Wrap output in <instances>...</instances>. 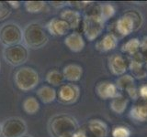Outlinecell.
<instances>
[{
    "label": "cell",
    "mask_w": 147,
    "mask_h": 137,
    "mask_svg": "<svg viewBox=\"0 0 147 137\" xmlns=\"http://www.w3.org/2000/svg\"><path fill=\"white\" fill-rule=\"evenodd\" d=\"M48 130L52 137H86L85 130L79 127L76 119L66 113L56 114L51 118Z\"/></svg>",
    "instance_id": "6da1fadb"
},
{
    "label": "cell",
    "mask_w": 147,
    "mask_h": 137,
    "mask_svg": "<svg viewBox=\"0 0 147 137\" xmlns=\"http://www.w3.org/2000/svg\"><path fill=\"white\" fill-rule=\"evenodd\" d=\"M84 11L82 20L83 33L87 40L94 41L102 34L105 27V22L99 15V4L92 2Z\"/></svg>",
    "instance_id": "7a4b0ae2"
},
{
    "label": "cell",
    "mask_w": 147,
    "mask_h": 137,
    "mask_svg": "<svg viewBox=\"0 0 147 137\" xmlns=\"http://www.w3.org/2000/svg\"><path fill=\"white\" fill-rule=\"evenodd\" d=\"M48 40V32L46 31L45 27L39 23H30L23 29L22 42L28 49H40L47 44Z\"/></svg>",
    "instance_id": "3957f363"
},
{
    "label": "cell",
    "mask_w": 147,
    "mask_h": 137,
    "mask_svg": "<svg viewBox=\"0 0 147 137\" xmlns=\"http://www.w3.org/2000/svg\"><path fill=\"white\" fill-rule=\"evenodd\" d=\"M14 82L18 90L27 92L38 86L40 83V74L31 67H21L14 74Z\"/></svg>",
    "instance_id": "277c9868"
},
{
    "label": "cell",
    "mask_w": 147,
    "mask_h": 137,
    "mask_svg": "<svg viewBox=\"0 0 147 137\" xmlns=\"http://www.w3.org/2000/svg\"><path fill=\"white\" fill-rule=\"evenodd\" d=\"M23 30L16 23L8 22L0 27V43L5 48L22 42Z\"/></svg>",
    "instance_id": "5b68a950"
},
{
    "label": "cell",
    "mask_w": 147,
    "mask_h": 137,
    "mask_svg": "<svg viewBox=\"0 0 147 137\" xmlns=\"http://www.w3.org/2000/svg\"><path fill=\"white\" fill-rule=\"evenodd\" d=\"M3 57L9 65L18 67L23 65L29 59V49L23 44L6 47L3 50Z\"/></svg>",
    "instance_id": "8992f818"
},
{
    "label": "cell",
    "mask_w": 147,
    "mask_h": 137,
    "mask_svg": "<svg viewBox=\"0 0 147 137\" xmlns=\"http://www.w3.org/2000/svg\"><path fill=\"white\" fill-rule=\"evenodd\" d=\"M3 137H22L28 132L27 123L20 117L8 118L1 124Z\"/></svg>",
    "instance_id": "52a82bcc"
},
{
    "label": "cell",
    "mask_w": 147,
    "mask_h": 137,
    "mask_svg": "<svg viewBox=\"0 0 147 137\" xmlns=\"http://www.w3.org/2000/svg\"><path fill=\"white\" fill-rule=\"evenodd\" d=\"M80 89L77 85L67 82L59 86L57 90V100L63 104L75 103L79 99Z\"/></svg>",
    "instance_id": "ba28073f"
},
{
    "label": "cell",
    "mask_w": 147,
    "mask_h": 137,
    "mask_svg": "<svg viewBox=\"0 0 147 137\" xmlns=\"http://www.w3.org/2000/svg\"><path fill=\"white\" fill-rule=\"evenodd\" d=\"M115 29H116L117 33L121 37L129 36L133 31L137 30L135 22L129 11L125 12L121 17L118 18L116 24H115Z\"/></svg>",
    "instance_id": "9c48e42d"
},
{
    "label": "cell",
    "mask_w": 147,
    "mask_h": 137,
    "mask_svg": "<svg viewBox=\"0 0 147 137\" xmlns=\"http://www.w3.org/2000/svg\"><path fill=\"white\" fill-rule=\"evenodd\" d=\"M45 29L49 34L54 37H62L69 34L71 30L70 26L61 17H53L45 26Z\"/></svg>",
    "instance_id": "30bf717a"
},
{
    "label": "cell",
    "mask_w": 147,
    "mask_h": 137,
    "mask_svg": "<svg viewBox=\"0 0 147 137\" xmlns=\"http://www.w3.org/2000/svg\"><path fill=\"white\" fill-rule=\"evenodd\" d=\"M109 68L113 75L121 76L126 74L129 68V62L121 54H113L109 58Z\"/></svg>",
    "instance_id": "8fae6325"
},
{
    "label": "cell",
    "mask_w": 147,
    "mask_h": 137,
    "mask_svg": "<svg viewBox=\"0 0 147 137\" xmlns=\"http://www.w3.org/2000/svg\"><path fill=\"white\" fill-rule=\"evenodd\" d=\"M85 130L86 137H106L108 135L107 124L98 119H93L86 123Z\"/></svg>",
    "instance_id": "7c38bea8"
},
{
    "label": "cell",
    "mask_w": 147,
    "mask_h": 137,
    "mask_svg": "<svg viewBox=\"0 0 147 137\" xmlns=\"http://www.w3.org/2000/svg\"><path fill=\"white\" fill-rule=\"evenodd\" d=\"M95 90L96 95L102 100H109V99L111 100L119 93L116 84L108 80L98 82L96 85Z\"/></svg>",
    "instance_id": "4fadbf2b"
},
{
    "label": "cell",
    "mask_w": 147,
    "mask_h": 137,
    "mask_svg": "<svg viewBox=\"0 0 147 137\" xmlns=\"http://www.w3.org/2000/svg\"><path fill=\"white\" fill-rule=\"evenodd\" d=\"M129 70L131 71L132 77L136 79H144L147 76L145 62L140 52L131 57L130 61H129Z\"/></svg>",
    "instance_id": "5bb4252c"
},
{
    "label": "cell",
    "mask_w": 147,
    "mask_h": 137,
    "mask_svg": "<svg viewBox=\"0 0 147 137\" xmlns=\"http://www.w3.org/2000/svg\"><path fill=\"white\" fill-rule=\"evenodd\" d=\"M64 45L73 52H80L84 49L86 42L85 39L81 33L77 31H73L66 35L63 40Z\"/></svg>",
    "instance_id": "9a60e30c"
},
{
    "label": "cell",
    "mask_w": 147,
    "mask_h": 137,
    "mask_svg": "<svg viewBox=\"0 0 147 137\" xmlns=\"http://www.w3.org/2000/svg\"><path fill=\"white\" fill-rule=\"evenodd\" d=\"M60 17L68 23L71 29H76L82 24L83 17L81 13L75 8H65L60 14Z\"/></svg>",
    "instance_id": "2e32d148"
},
{
    "label": "cell",
    "mask_w": 147,
    "mask_h": 137,
    "mask_svg": "<svg viewBox=\"0 0 147 137\" xmlns=\"http://www.w3.org/2000/svg\"><path fill=\"white\" fill-rule=\"evenodd\" d=\"M63 75L64 80H67L70 83L79 81L83 76V68L76 63L68 64L63 68Z\"/></svg>",
    "instance_id": "e0dca14e"
},
{
    "label": "cell",
    "mask_w": 147,
    "mask_h": 137,
    "mask_svg": "<svg viewBox=\"0 0 147 137\" xmlns=\"http://www.w3.org/2000/svg\"><path fill=\"white\" fill-rule=\"evenodd\" d=\"M130 116L137 122H147V100H137L130 110Z\"/></svg>",
    "instance_id": "ac0fdd59"
},
{
    "label": "cell",
    "mask_w": 147,
    "mask_h": 137,
    "mask_svg": "<svg viewBox=\"0 0 147 137\" xmlns=\"http://www.w3.org/2000/svg\"><path fill=\"white\" fill-rule=\"evenodd\" d=\"M118 45V38L113 33H108L98 40L96 44V49L100 52H109L115 49Z\"/></svg>",
    "instance_id": "d6986e66"
},
{
    "label": "cell",
    "mask_w": 147,
    "mask_h": 137,
    "mask_svg": "<svg viewBox=\"0 0 147 137\" xmlns=\"http://www.w3.org/2000/svg\"><path fill=\"white\" fill-rule=\"evenodd\" d=\"M37 97L43 103H52L57 99V90L51 85H42L37 89Z\"/></svg>",
    "instance_id": "ffe728a7"
},
{
    "label": "cell",
    "mask_w": 147,
    "mask_h": 137,
    "mask_svg": "<svg viewBox=\"0 0 147 137\" xmlns=\"http://www.w3.org/2000/svg\"><path fill=\"white\" fill-rule=\"evenodd\" d=\"M129 105V98L121 93H119L116 97L110 100L109 108L117 114H122L126 111Z\"/></svg>",
    "instance_id": "44dd1931"
},
{
    "label": "cell",
    "mask_w": 147,
    "mask_h": 137,
    "mask_svg": "<svg viewBox=\"0 0 147 137\" xmlns=\"http://www.w3.org/2000/svg\"><path fill=\"white\" fill-rule=\"evenodd\" d=\"M141 48V40L137 38H132L127 40L125 43L122 45L121 51L129 56H134L140 51Z\"/></svg>",
    "instance_id": "7402d4cb"
},
{
    "label": "cell",
    "mask_w": 147,
    "mask_h": 137,
    "mask_svg": "<svg viewBox=\"0 0 147 137\" xmlns=\"http://www.w3.org/2000/svg\"><path fill=\"white\" fill-rule=\"evenodd\" d=\"M22 108L27 114L33 115L37 113L40 110V102L39 100L33 97V96H29L27 97L22 102Z\"/></svg>",
    "instance_id": "603a6c76"
},
{
    "label": "cell",
    "mask_w": 147,
    "mask_h": 137,
    "mask_svg": "<svg viewBox=\"0 0 147 137\" xmlns=\"http://www.w3.org/2000/svg\"><path fill=\"white\" fill-rule=\"evenodd\" d=\"M45 80L47 81V83L51 86H61L63 81L64 78L63 75V72L61 70H57V68H53L47 72V74L45 76Z\"/></svg>",
    "instance_id": "cb8c5ba5"
},
{
    "label": "cell",
    "mask_w": 147,
    "mask_h": 137,
    "mask_svg": "<svg viewBox=\"0 0 147 137\" xmlns=\"http://www.w3.org/2000/svg\"><path fill=\"white\" fill-rule=\"evenodd\" d=\"M116 86L119 90L126 91L128 89H130L131 87L135 85V80L131 74H124L118 78L116 80Z\"/></svg>",
    "instance_id": "d4e9b609"
},
{
    "label": "cell",
    "mask_w": 147,
    "mask_h": 137,
    "mask_svg": "<svg viewBox=\"0 0 147 137\" xmlns=\"http://www.w3.org/2000/svg\"><path fill=\"white\" fill-rule=\"evenodd\" d=\"M115 13H116V9H115L112 4L109 3L99 4V15L101 19L104 22L108 21L111 17H113Z\"/></svg>",
    "instance_id": "484cf974"
},
{
    "label": "cell",
    "mask_w": 147,
    "mask_h": 137,
    "mask_svg": "<svg viewBox=\"0 0 147 137\" xmlns=\"http://www.w3.org/2000/svg\"><path fill=\"white\" fill-rule=\"evenodd\" d=\"M46 5L47 4L44 1H26L24 3V7L27 12L37 14L44 11Z\"/></svg>",
    "instance_id": "4316f807"
},
{
    "label": "cell",
    "mask_w": 147,
    "mask_h": 137,
    "mask_svg": "<svg viewBox=\"0 0 147 137\" xmlns=\"http://www.w3.org/2000/svg\"><path fill=\"white\" fill-rule=\"evenodd\" d=\"M112 137H130L131 131L125 126H116L111 132Z\"/></svg>",
    "instance_id": "83f0119b"
},
{
    "label": "cell",
    "mask_w": 147,
    "mask_h": 137,
    "mask_svg": "<svg viewBox=\"0 0 147 137\" xmlns=\"http://www.w3.org/2000/svg\"><path fill=\"white\" fill-rule=\"evenodd\" d=\"M12 12L11 7H9L7 2L0 1V21L5 20L7 18Z\"/></svg>",
    "instance_id": "f1b7e54d"
},
{
    "label": "cell",
    "mask_w": 147,
    "mask_h": 137,
    "mask_svg": "<svg viewBox=\"0 0 147 137\" xmlns=\"http://www.w3.org/2000/svg\"><path fill=\"white\" fill-rule=\"evenodd\" d=\"M128 11L131 14V16L132 17L133 20L135 22L136 29H139L142 25V22H144V17H142V14L139 11L134 10V9H131V10H128Z\"/></svg>",
    "instance_id": "f546056e"
},
{
    "label": "cell",
    "mask_w": 147,
    "mask_h": 137,
    "mask_svg": "<svg viewBox=\"0 0 147 137\" xmlns=\"http://www.w3.org/2000/svg\"><path fill=\"white\" fill-rule=\"evenodd\" d=\"M91 3L92 2H87V1H71V2H67V6L75 7L76 10L79 11L80 9L85 10Z\"/></svg>",
    "instance_id": "4dcf8cb0"
},
{
    "label": "cell",
    "mask_w": 147,
    "mask_h": 137,
    "mask_svg": "<svg viewBox=\"0 0 147 137\" xmlns=\"http://www.w3.org/2000/svg\"><path fill=\"white\" fill-rule=\"evenodd\" d=\"M140 54L144 59V62H147V37H144L141 39V48H140Z\"/></svg>",
    "instance_id": "1f68e13d"
},
{
    "label": "cell",
    "mask_w": 147,
    "mask_h": 137,
    "mask_svg": "<svg viewBox=\"0 0 147 137\" xmlns=\"http://www.w3.org/2000/svg\"><path fill=\"white\" fill-rule=\"evenodd\" d=\"M127 93V97L130 98L131 100H138V99H140V95H139V89L136 88V86H132L130 89H128L126 90Z\"/></svg>",
    "instance_id": "d6a6232c"
},
{
    "label": "cell",
    "mask_w": 147,
    "mask_h": 137,
    "mask_svg": "<svg viewBox=\"0 0 147 137\" xmlns=\"http://www.w3.org/2000/svg\"><path fill=\"white\" fill-rule=\"evenodd\" d=\"M139 95L142 100H147V83L142 85L139 88Z\"/></svg>",
    "instance_id": "836d02e7"
},
{
    "label": "cell",
    "mask_w": 147,
    "mask_h": 137,
    "mask_svg": "<svg viewBox=\"0 0 147 137\" xmlns=\"http://www.w3.org/2000/svg\"><path fill=\"white\" fill-rule=\"evenodd\" d=\"M50 4H51V6L55 8H62L63 7L67 6V2H63V1H53Z\"/></svg>",
    "instance_id": "e575fe53"
},
{
    "label": "cell",
    "mask_w": 147,
    "mask_h": 137,
    "mask_svg": "<svg viewBox=\"0 0 147 137\" xmlns=\"http://www.w3.org/2000/svg\"><path fill=\"white\" fill-rule=\"evenodd\" d=\"M7 4L9 5V7H11V9H17L21 6L20 2H18V1H7Z\"/></svg>",
    "instance_id": "d590c367"
},
{
    "label": "cell",
    "mask_w": 147,
    "mask_h": 137,
    "mask_svg": "<svg viewBox=\"0 0 147 137\" xmlns=\"http://www.w3.org/2000/svg\"><path fill=\"white\" fill-rule=\"evenodd\" d=\"M0 136H2V132H1V123H0Z\"/></svg>",
    "instance_id": "8d00e7d4"
},
{
    "label": "cell",
    "mask_w": 147,
    "mask_h": 137,
    "mask_svg": "<svg viewBox=\"0 0 147 137\" xmlns=\"http://www.w3.org/2000/svg\"><path fill=\"white\" fill-rule=\"evenodd\" d=\"M22 137H31L30 135H24V136H22Z\"/></svg>",
    "instance_id": "74e56055"
},
{
    "label": "cell",
    "mask_w": 147,
    "mask_h": 137,
    "mask_svg": "<svg viewBox=\"0 0 147 137\" xmlns=\"http://www.w3.org/2000/svg\"><path fill=\"white\" fill-rule=\"evenodd\" d=\"M145 68H146V70H147V62L145 63Z\"/></svg>",
    "instance_id": "f35d334b"
}]
</instances>
